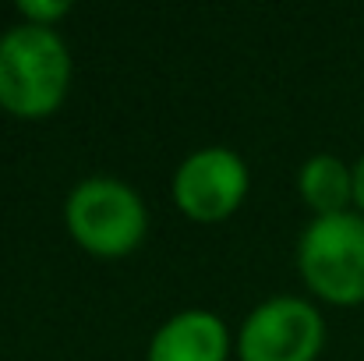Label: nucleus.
Wrapping results in <instances>:
<instances>
[{"label":"nucleus","instance_id":"1","mask_svg":"<svg viewBox=\"0 0 364 361\" xmlns=\"http://www.w3.org/2000/svg\"><path fill=\"white\" fill-rule=\"evenodd\" d=\"M71 82V57L50 25H14L0 36V107L18 117H46Z\"/></svg>","mask_w":364,"mask_h":361},{"label":"nucleus","instance_id":"2","mask_svg":"<svg viewBox=\"0 0 364 361\" xmlns=\"http://www.w3.org/2000/svg\"><path fill=\"white\" fill-rule=\"evenodd\" d=\"M301 273L315 294L336 305L364 301V216H315L301 234Z\"/></svg>","mask_w":364,"mask_h":361},{"label":"nucleus","instance_id":"3","mask_svg":"<svg viewBox=\"0 0 364 361\" xmlns=\"http://www.w3.org/2000/svg\"><path fill=\"white\" fill-rule=\"evenodd\" d=\"M68 227L92 255H124L145 234L141 199L114 177L82 181L64 206Z\"/></svg>","mask_w":364,"mask_h":361},{"label":"nucleus","instance_id":"4","mask_svg":"<svg viewBox=\"0 0 364 361\" xmlns=\"http://www.w3.org/2000/svg\"><path fill=\"white\" fill-rule=\"evenodd\" d=\"M326 340V323L304 298H269L241 326V361H315Z\"/></svg>","mask_w":364,"mask_h":361},{"label":"nucleus","instance_id":"5","mask_svg":"<svg viewBox=\"0 0 364 361\" xmlns=\"http://www.w3.org/2000/svg\"><path fill=\"white\" fill-rule=\"evenodd\" d=\"M244 192H247V167L234 149L223 145L191 152L173 177V199L195 220L230 216L241 206Z\"/></svg>","mask_w":364,"mask_h":361},{"label":"nucleus","instance_id":"6","mask_svg":"<svg viewBox=\"0 0 364 361\" xmlns=\"http://www.w3.org/2000/svg\"><path fill=\"white\" fill-rule=\"evenodd\" d=\"M227 326L220 315L188 308L159 326L149 344V361H227Z\"/></svg>","mask_w":364,"mask_h":361},{"label":"nucleus","instance_id":"7","mask_svg":"<svg viewBox=\"0 0 364 361\" xmlns=\"http://www.w3.org/2000/svg\"><path fill=\"white\" fill-rule=\"evenodd\" d=\"M301 195L318 216L347 213V202L354 199V170H347L343 159L318 152L301 167Z\"/></svg>","mask_w":364,"mask_h":361},{"label":"nucleus","instance_id":"8","mask_svg":"<svg viewBox=\"0 0 364 361\" xmlns=\"http://www.w3.org/2000/svg\"><path fill=\"white\" fill-rule=\"evenodd\" d=\"M71 11V4L68 0H57V4H43V0H21V14H28L36 25H50L53 18H60V14H68Z\"/></svg>","mask_w":364,"mask_h":361},{"label":"nucleus","instance_id":"9","mask_svg":"<svg viewBox=\"0 0 364 361\" xmlns=\"http://www.w3.org/2000/svg\"><path fill=\"white\" fill-rule=\"evenodd\" d=\"M354 202L364 209V156L358 159V167H354Z\"/></svg>","mask_w":364,"mask_h":361}]
</instances>
